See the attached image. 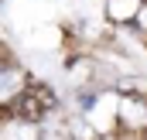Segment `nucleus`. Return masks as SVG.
<instances>
[{"label": "nucleus", "mask_w": 147, "mask_h": 140, "mask_svg": "<svg viewBox=\"0 0 147 140\" xmlns=\"http://www.w3.org/2000/svg\"><path fill=\"white\" fill-rule=\"evenodd\" d=\"M55 106V99H51V92L45 89V85H31L28 92H21L17 96V103H14V109L21 113V116H28V120H41L48 109Z\"/></svg>", "instance_id": "obj_1"}]
</instances>
